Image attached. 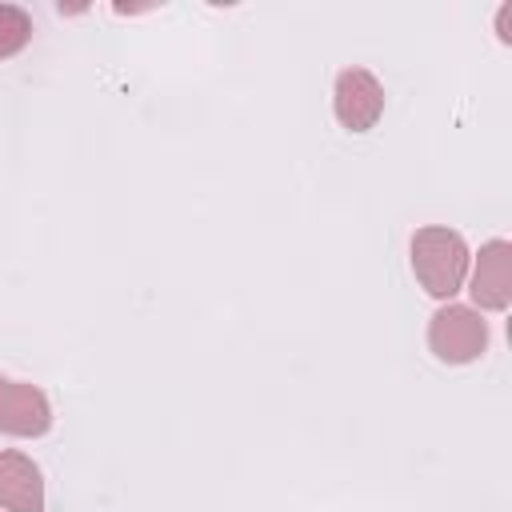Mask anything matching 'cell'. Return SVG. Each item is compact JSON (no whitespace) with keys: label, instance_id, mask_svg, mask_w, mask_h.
I'll return each instance as SVG.
<instances>
[{"label":"cell","instance_id":"6da1fadb","mask_svg":"<svg viewBox=\"0 0 512 512\" xmlns=\"http://www.w3.org/2000/svg\"><path fill=\"white\" fill-rule=\"evenodd\" d=\"M408 256H412V272L420 288L436 300H452L468 280V264H472L468 240L448 224L416 228L408 240Z\"/></svg>","mask_w":512,"mask_h":512},{"label":"cell","instance_id":"7a4b0ae2","mask_svg":"<svg viewBox=\"0 0 512 512\" xmlns=\"http://www.w3.org/2000/svg\"><path fill=\"white\" fill-rule=\"evenodd\" d=\"M428 348L440 364H472L488 352V320L468 304H444L428 320Z\"/></svg>","mask_w":512,"mask_h":512},{"label":"cell","instance_id":"3957f363","mask_svg":"<svg viewBox=\"0 0 512 512\" xmlns=\"http://www.w3.org/2000/svg\"><path fill=\"white\" fill-rule=\"evenodd\" d=\"M332 112H336L340 128H348V132L376 128L384 116V84L376 80V72H368L360 64L344 68L332 88Z\"/></svg>","mask_w":512,"mask_h":512},{"label":"cell","instance_id":"277c9868","mask_svg":"<svg viewBox=\"0 0 512 512\" xmlns=\"http://www.w3.org/2000/svg\"><path fill=\"white\" fill-rule=\"evenodd\" d=\"M464 288H468L476 312H504L512 304V244L508 240L480 244L476 260L468 264Z\"/></svg>","mask_w":512,"mask_h":512},{"label":"cell","instance_id":"5b68a950","mask_svg":"<svg viewBox=\"0 0 512 512\" xmlns=\"http://www.w3.org/2000/svg\"><path fill=\"white\" fill-rule=\"evenodd\" d=\"M52 428V404L44 388L28 380L0 376V432L16 440H36Z\"/></svg>","mask_w":512,"mask_h":512},{"label":"cell","instance_id":"8992f818","mask_svg":"<svg viewBox=\"0 0 512 512\" xmlns=\"http://www.w3.org/2000/svg\"><path fill=\"white\" fill-rule=\"evenodd\" d=\"M0 512H44V476L16 448L0 452Z\"/></svg>","mask_w":512,"mask_h":512},{"label":"cell","instance_id":"52a82bcc","mask_svg":"<svg viewBox=\"0 0 512 512\" xmlns=\"http://www.w3.org/2000/svg\"><path fill=\"white\" fill-rule=\"evenodd\" d=\"M32 40V16L16 4H0V60H12Z\"/></svg>","mask_w":512,"mask_h":512}]
</instances>
